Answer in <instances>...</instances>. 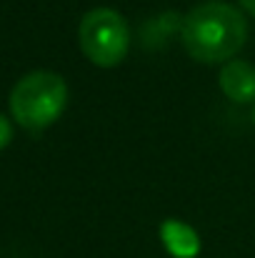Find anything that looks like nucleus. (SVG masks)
I'll return each instance as SVG.
<instances>
[{"mask_svg": "<svg viewBox=\"0 0 255 258\" xmlns=\"http://www.w3.org/2000/svg\"><path fill=\"white\" fill-rule=\"evenodd\" d=\"M180 43L200 66L228 63L248 43V20L225 0H205L183 18Z\"/></svg>", "mask_w": 255, "mask_h": 258, "instance_id": "nucleus-1", "label": "nucleus"}, {"mask_svg": "<svg viewBox=\"0 0 255 258\" xmlns=\"http://www.w3.org/2000/svg\"><path fill=\"white\" fill-rule=\"evenodd\" d=\"M8 108L20 128L45 131L68 108V83L53 71H33L13 86Z\"/></svg>", "mask_w": 255, "mask_h": 258, "instance_id": "nucleus-2", "label": "nucleus"}, {"mask_svg": "<svg viewBox=\"0 0 255 258\" xmlns=\"http://www.w3.org/2000/svg\"><path fill=\"white\" fill-rule=\"evenodd\" d=\"M130 25L115 8L100 5L88 10L78 25V45L83 55L98 68H115L130 50Z\"/></svg>", "mask_w": 255, "mask_h": 258, "instance_id": "nucleus-3", "label": "nucleus"}, {"mask_svg": "<svg viewBox=\"0 0 255 258\" xmlns=\"http://www.w3.org/2000/svg\"><path fill=\"white\" fill-rule=\"evenodd\" d=\"M218 86L228 100L238 105L255 103V66L250 60H240V58L223 63L218 71Z\"/></svg>", "mask_w": 255, "mask_h": 258, "instance_id": "nucleus-4", "label": "nucleus"}, {"mask_svg": "<svg viewBox=\"0 0 255 258\" xmlns=\"http://www.w3.org/2000/svg\"><path fill=\"white\" fill-rule=\"evenodd\" d=\"M160 241L173 258H195L200 253V236L185 221L168 218L160 226Z\"/></svg>", "mask_w": 255, "mask_h": 258, "instance_id": "nucleus-5", "label": "nucleus"}, {"mask_svg": "<svg viewBox=\"0 0 255 258\" xmlns=\"http://www.w3.org/2000/svg\"><path fill=\"white\" fill-rule=\"evenodd\" d=\"M10 141H13V123L0 113V151H3V148H8V146H10Z\"/></svg>", "mask_w": 255, "mask_h": 258, "instance_id": "nucleus-6", "label": "nucleus"}, {"mask_svg": "<svg viewBox=\"0 0 255 258\" xmlns=\"http://www.w3.org/2000/svg\"><path fill=\"white\" fill-rule=\"evenodd\" d=\"M238 3H240V8H243L245 13L255 15V0H238Z\"/></svg>", "mask_w": 255, "mask_h": 258, "instance_id": "nucleus-7", "label": "nucleus"}, {"mask_svg": "<svg viewBox=\"0 0 255 258\" xmlns=\"http://www.w3.org/2000/svg\"><path fill=\"white\" fill-rule=\"evenodd\" d=\"M253 123H255V110H253Z\"/></svg>", "mask_w": 255, "mask_h": 258, "instance_id": "nucleus-8", "label": "nucleus"}]
</instances>
